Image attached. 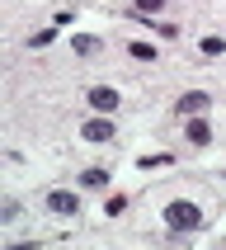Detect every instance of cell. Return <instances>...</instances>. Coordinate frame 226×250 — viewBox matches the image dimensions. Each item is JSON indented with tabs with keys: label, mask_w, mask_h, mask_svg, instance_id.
<instances>
[{
	"label": "cell",
	"mask_w": 226,
	"mask_h": 250,
	"mask_svg": "<svg viewBox=\"0 0 226 250\" xmlns=\"http://www.w3.org/2000/svg\"><path fill=\"white\" fill-rule=\"evenodd\" d=\"M165 227L174 231V236L198 231V227H203V208H198V203H188V198H174V203L165 208Z\"/></svg>",
	"instance_id": "6da1fadb"
},
{
	"label": "cell",
	"mask_w": 226,
	"mask_h": 250,
	"mask_svg": "<svg viewBox=\"0 0 226 250\" xmlns=\"http://www.w3.org/2000/svg\"><path fill=\"white\" fill-rule=\"evenodd\" d=\"M42 208L52 212V217H75L80 212V198L71 194V189H52V194L42 198Z\"/></svg>",
	"instance_id": "7a4b0ae2"
},
{
	"label": "cell",
	"mask_w": 226,
	"mask_h": 250,
	"mask_svg": "<svg viewBox=\"0 0 226 250\" xmlns=\"http://www.w3.org/2000/svg\"><path fill=\"white\" fill-rule=\"evenodd\" d=\"M85 99H90V109H94V113H113V109H118V90H113V85H94Z\"/></svg>",
	"instance_id": "3957f363"
},
{
	"label": "cell",
	"mask_w": 226,
	"mask_h": 250,
	"mask_svg": "<svg viewBox=\"0 0 226 250\" xmlns=\"http://www.w3.org/2000/svg\"><path fill=\"white\" fill-rule=\"evenodd\" d=\"M80 137H85V142H113V123H109V113L90 118V123L80 127Z\"/></svg>",
	"instance_id": "277c9868"
},
{
	"label": "cell",
	"mask_w": 226,
	"mask_h": 250,
	"mask_svg": "<svg viewBox=\"0 0 226 250\" xmlns=\"http://www.w3.org/2000/svg\"><path fill=\"white\" fill-rule=\"evenodd\" d=\"M207 104H212V95H203V90H188V95L179 99V113H184V118H198Z\"/></svg>",
	"instance_id": "5b68a950"
},
{
	"label": "cell",
	"mask_w": 226,
	"mask_h": 250,
	"mask_svg": "<svg viewBox=\"0 0 226 250\" xmlns=\"http://www.w3.org/2000/svg\"><path fill=\"white\" fill-rule=\"evenodd\" d=\"M188 142H193V146H207V142H212V127L203 123V113H198V118H188Z\"/></svg>",
	"instance_id": "8992f818"
},
{
	"label": "cell",
	"mask_w": 226,
	"mask_h": 250,
	"mask_svg": "<svg viewBox=\"0 0 226 250\" xmlns=\"http://www.w3.org/2000/svg\"><path fill=\"white\" fill-rule=\"evenodd\" d=\"M80 184H85V189H104V184H109V170H104V166H90L80 175Z\"/></svg>",
	"instance_id": "52a82bcc"
},
{
	"label": "cell",
	"mask_w": 226,
	"mask_h": 250,
	"mask_svg": "<svg viewBox=\"0 0 226 250\" xmlns=\"http://www.w3.org/2000/svg\"><path fill=\"white\" fill-rule=\"evenodd\" d=\"M71 47H75L80 57H94V52H99V38H90V33H75V42H71Z\"/></svg>",
	"instance_id": "ba28073f"
},
{
	"label": "cell",
	"mask_w": 226,
	"mask_h": 250,
	"mask_svg": "<svg viewBox=\"0 0 226 250\" xmlns=\"http://www.w3.org/2000/svg\"><path fill=\"white\" fill-rule=\"evenodd\" d=\"M222 52H226V38H217V33L203 38V57H222Z\"/></svg>",
	"instance_id": "9c48e42d"
},
{
	"label": "cell",
	"mask_w": 226,
	"mask_h": 250,
	"mask_svg": "<svg viewBox=\"0 0 226 250\" xmlns=\"http://www.w3.org/2000/svg\"><path fill=\"white\" fill-rule=\"evenodd\" d=\"M127 52L137 57V62H155V47H151V42H132V47H127Z\"/></svg>",
	"instance_id": "30bf717a"
},
{
	"label": "cell",
	"mask_w": 226,
	"mask_h": 250,
	"mask_svg": "<svg viewBox=\"0 0 226 250\" xmlns=\"http://www.w3.org/2000/svg\"><path fill=\"white\" fill-rule=\"evenodd\" d=\"M14 217H19V203L5 198V203H0V222H14Z\"/></svg>",
	"instance_id": "8fae6325"
},
{
	"label": "cell",
	"mask_w": 226,
	"mask_h": 250,
	"mask_svg": "<svg viewBox=\"0 0 226 250\" xmlns=\"http://www.w3.org/2000/svg\"><path fill=\"white\" fill-rule=\"evenodd\" d=\"M52 38H56V28H42V33H33V38H28V47H47Z\"/></svg>",
	"instance_id": "7c38bea8"
},
{
	"label": "cell",
	"mask_w": 226,
	"mask_h": 250,
	"mask_svg": "<svg viewBox=\"0 0 226 250\" xmlns=\"http://www.w3.org/2000/svg\"><path fill=\"white\" fill-rule=\"evenodd\" d=\"M123 208H127V198H123V194H113L109 203H104V212H109V217H113V212H123Z\"/></svg>",
	"instance_id": "4fadbf2b"
},
{
	"label": "cell",
	"mask_w": 226,
	"mask_h": 250,
	"mask_svg": "<svg viewBox=\"0 0 226 250\" xmlns=\"http://www.w3.org/2000/svg\"><path fill=\"white\" fill-rule=\"evenodd\" d=\"M160 5H165V0H137V14H155Z\"/></svg>",
	"instance_id": "5bb4252c"
}]
</instances>
